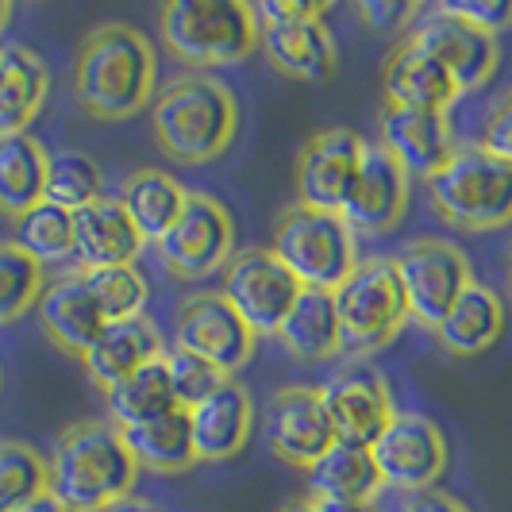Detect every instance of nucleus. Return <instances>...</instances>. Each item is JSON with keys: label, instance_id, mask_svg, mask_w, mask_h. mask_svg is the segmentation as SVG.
<instances>
[{"label": "nucleus", "instance_id": "9", "mask_svg": "<svg viewBox=\"0 0 512 512\" xmlns=\"http://www.w3.org/2000/svg\"><path fill=\"white\" fill-rule=\"evenodd\" d=\"M162 266L181 282H201L224 270L235 255V224L231 212L212 193H189L185 208L158 243Z\"/></svg>", "mask_w": 512, "mask_h": 512}, {"label": "nucleus", "instance_id": "22", "mask_svg": "<svg viewBox=\"0 0 512 512\" xmlns=\"http://www.w3.org/2000/svg\"><path fill=\"white\" fill-rule=\"evenodd\" d=\"M35 308H39V324H43V332L51 335L54 347L74 355V359H85V351L104 332L101 308H97L81 274H66V278L51 282L43 289Z\"/></svg>", "mask_w": 512, "mask_h": 512}, {"label": "nucleus", "instance_id": "19", "mask_svg": "<svg viewBox=\"0 0 512 512\" xmlns=\"http://www.w3.org/2000/svg\"><path fill=\"white\" fill-rule=\"evenodd\" d=\"M143 247L147 243L135 231L120 197H101L74 212V258L81 262V270L135 266Z\"/></svg>", "mask_w": 512, "mask_h": 512}, {"label": "nucleus", "instance_id": "34", "mask_svg": "<svg viewBox=\"0 0 512 512\" xmlns=\"http://www.w3.org/2000/svg\"><path fill=\"white\" fill-rule=\"evenodd\" d=\"M104 197L101 166L81 151H54L47 154V185H43V201L77 212V208L93 205Z\"/></svg>", "mask_w": 512, "mask_h": 512}, {"label": "nucleus", "instance_id": "33", "mask_svg": "<svg viewBox=\"0 0 512 512\" xmlns=\"http://www.w3.org/2000/svg\"><path fill=\"white\" fill-rule=\"evenodd\" d=\"M12 235H16L12 243L39 266L74 258V212L51 205V201H39L35 208H27L24 216H16Z\"/></svg>", "mask_w": 512, "mask_h": 512}, {"label": "nucleus", "instance_id": "48", "mask_svg": "<svg viewBox=\"0 0 512 512\" xmlns=\"http://www.w3.org/2000/svg\"><path fill=\"white\" fill-rule=\"evenodd\" d=\"M282 512H316V509H312L308 501H289V505H285Z\"/></svg>", "mask_w": 512, "mask_h": 512}, {"label": "nucleus", "instance_id": "16", "mask_svg": "<svg viewBox=\"0 0 512 512\" xmlns=\"http://www.w3.org/2000/svg\"><path fill=\"white\" fill-rule=\"evenodd\" d=\"M409 43H416L424 54H432L439 66L455 77L462 93L482 89L497 70V58H501V47H497L493 35L474 31V27H466L462 20L439 12V8L416 20Z\"/></svg>", "mask_w": 512, "mask_h": 512}, {"label": "nucleus", "instance_id": "17", "mask_svg": "<svg viewBox=\"0 0 512 512\" xmlns=\"http://www.w3.org/2000/svg\"><path fill=\"white\" fill-rule=\"evenodd\" d=\"M409 208V174L382 147H366L359 178L339 208L343 224L355 235H385L401 224Z\"/></svg>", "mask_w": 512, "mask_h": 512}, {"label": "nucleus", "instance_id": "40", "mask_svg": "<svg viewBox=\"0 0 512 512\" xmlns=\"http://www.w3.org/2000/svg\"><path fill=\"white\" fill-rule=\"evenodd\" d=\"M478 147L512 166V89L486 112V124H482V143H478Z\"/></svg>", "mask_w": 512, "mask_h": 512}, {"label": "nucleus", "instance_id": "43", "mask_svg": "<svg viewBox=\"0 0 512 512\" xmlns=\"http://www.w3.org/2000/svg\"><path fill=\"white\" fill-rule=\"evenodd\" d=\"M401 512H470L462 501H455L451 493H439V489H420V493H409Z\"/></svg>", "mask_w": 512, "mask_h": 512}, {"label": "nucleus", "instance_id": "10", "mask_svg": "<svg viewBox=\"0 0 512 512\" xmlns=\"http://www.w3.org/2000/svg\"><path fill=\"white\" fill-rule=\"evenodd\" d=\"M220 297L239 312V320L255 335H278L285 312L301 297V282L274 258L270 247H251L231 255V262L224 266Z\"/></svg>", "mask_w": 512, "mask_h": 512}, {"label": "nucleus", "instance_id": "4", "mask_svg": "<svg viewBox=\"0 0 512 512\" xmlns=\"http://www.w3.org/2000/svg\"><path fill=\"white\" fill-rule=\"evenodd\" d=\"M158 31L185 66H239L258 51L255 4L243 0H170Z\"/></svg>", "mask_w": 512, "mask_h": 512}, {"label": "nucleus", "instance_id": "18", "mask_svg": "<svg viewBox=\"0 0 512 512\" xmlns=\"http://www.w3.org/2000/svg\"><path fill=\"white\" fill-rule=\"evenodd\" d=\"M382 151L409 174V178L432 181L451 162L455 147V131L447 124L443 112H420V108H397L385 104L382 112Z\"/></svg>", "mask_w": 512, "mask_h": 512}, {"label": "nucleus", "instance_id": "39", "mask_svg": "<svg viewBox=\"0 0 512 512\" xmlns=\"http://www.w3.org/2000/svg\"><path fill=\"white\" fill-rule=\"evenodd\" d=\"M439 12L455 16L474 31H486L493 39H497V31L512 27V0H486V4L482 0H447V4H439Z\"/></svg>", "mask_w": 512, "mask_h": 512}, {"label": "nucleus", "instance_id": "23", "mask_svg": "<svg viewBox=\"0 0 512 512\" xmlns=\"http://www.w3.org/2000/svg\"><path fill=\"white\" fill-rule=\"evenodd\" d=\"M258 47L293 81H328L335 74V39L324 20L258 24Z\"/></svg>", "mask_w": 512, "mask_h": 512}, {"label": "nucleus", "instance_id": "46", "mask_svg": "<svg viewBox=\"0 0 512 512\" xmlns=\"http://www.w3.org/2000/svg\"><path fill=\"white\" fill-rule=\"evenodd\" d=\"M104 512H154L147 501H139V497H124V501H116V505H108Z\"/></svg>", "mask_w": 512, "mask_h": 512}, {"label": "nucleus", "instance_id": "15", "mask_svg": "<svg viewBox=\"0 0 512 512\" xmlns=\"http://www.w3.org/2000/svg\"><path fill=\"white\" fill-rule=\"evenodd\" d=\"M320 401H324L335 439L359 443V447H374V439L397 416L389 385L366 366H351L328 378V385H320Z\"/></svg>", "mask_w": 512, "mask_h": 512}, {"label": "nucleus", "instance_id": "28", "mask_svg": "<svg viewBox=\"0 0 512 512\" xmlns=\"http://www.w3.org/2000/svg\"><path fill=\"white\" fill-rule=\"evenodd\" d=\"M285 355L301 362H324L339 355V320H335V301L324 289H301V297L285 312L278 328Z\"/></svg>", "mask_w": 512, "mask_h": 512}, {"label": "nucleus", "instance_id": "13", "mask_svg": "<svg viewBox=\"0 0 512 512\" xmlns=\"http://www.w3.org/2000/svg\"><path fill=\"white\" fill-rule=\"evenodd\" d=\"M178 343L181 351H193L205 362H212L220 374L235 378L255 355L258 335L239 320V312L220 293H197L178 312Z\"/></svg>", "mask_w": 512, "mask_h": 512}, {"label": "nucleus", "instance_id": "47", "mask_svg": "<svg viewBox=\"0 0 512 512\" xmlns=\"http://www.w3.org/2000/svg\"><path fill=\"white\" fill-rule=\"evenodd\" d=\"M8 20H12V4H8V0H0V31L8 27Z\"/></svg>", "mask_w": 512, "mask_h": 512}, {"label": "nucleus", "instance_id": "11", "mask_svg": "<svg viewBox=\"0 0 512 512\" xmlns=\"http://www.w3.org/2000/svg\"><path fill=\"white\" fill-rule=\"evenodd\" d=\"M382 486L420 493L432 489L447 470V439L420 412H397L370 447Z\"/></svg>", "mask_w": 512, "mask_h": 512}, {"label": "nucleus", "instance_id": "27", "mask_svg": "<svg viewBox=\"0 0 512 512\" xmlns=\"http://www.w3.org/2000/svg\"><path fill=\"white\" fill-rule=\"evenodd\" d=\"M47 62L24 43H0V135L27 131L47 101Z\"/></svg>", "mask_w": 512, "mask_h": 512}, {"label": "nucleus", "instance_id": "44", "mask_svg": "<svg viewBox=\"0 0 512 512\" xmlns=\"http://www.w3.org/2000/svg\"><path fill=\"white\" fill-rule=\"evenodd\" d=\"M16 512H70V509H66V505H62V501L54 497L51 489H47V493H39V497H31L27 505H20V509H16Z\"/></svg>", "mask_w": 512, "mask_h": 512}, {"label": "nucleus", "instance_id": "24", "mask_svg": "<svg viewBox=\"0 0 512 512\" xmlns=\"http://www.w3.org/2000/svg\"><path fill=\"white\" fill-rule=\"evenodd\" d=\"M382 85L389 104H397V108H420V112H443V116L462 97L455 77L447 74L432 54H424L409 39L389 54V62H385L382 70Z\"/></svg>", "mask_w": 512, "mask_h": 512}, {"label": "nucleus", "instance_id": "35", "mask_svg": "<svg viewBox=\"0 0 512 512\" xmlns=\"http://www.w3.org/2000/svg\"><path fill=\"white\" fill-rule=\"evenodd\" d=\"M81 278L89 285L93 301L101 308L104 324H116V320H131V316H143L147 308V278L135 270V266H108V270H81Z\"/></svg>", "mask_w": 512, "mask_h": 512}, {"label": "nucleus", "instance_id": "2", "mask_svg": "<svg viewBox=\"0 0 512 512\" xmlns=\"http://www.w3.org/2000/svg\"><path fill=\"white\" fill-rule=\"evenodd\" d=\"M135 478L139 462L131 459L120 428L108 420L70 424L47 459V489L70 512H104L131 497Z\"/></svg>", "mask_w": 512, "mask_h": 512}, {"label": "nucleus", "instance_id": "29", "mask_svg": "<svg viewBox=\"0 0 512 512\" xmlns=\"http://www.w3.org/2000/svg\"><path fill=\"white\" fill-rule=\"evenodd\" d=\"M189 189L181 185L174 174L166 170H135L124 181V193H120V205L131 216L135 231L143 235V243H158L166 231L174 228V220L185 208Z\"/></svg>", "mask_w": 512, "mask_h": 512}, {"label": "nucleus", "instance_id": "42", "mask_svg": "<svg viewBox=\"0 0 512 512\" xmlns=\"http://www.w3.org/2000/svg\"><path fill=\"white\" fill-rule=\"evenodd\" d=\"M328 4H312V0H262L255 4L258 24H285V20H324Z\"/></svg>", "mask_w": 512, "mask_h": 512}, {"label": "nucleus", "instance_id": "36", "mask_svg": "<svg viewBox=\"0 0 512 512\" xmlns=\"http://www.w3.org/2000/svg\"><path fill=\"white\" fill-rule=\"evenodd\" d=\"M47 493V459L20 439H0V512H16Z\"/></svg>", "mask_w": 512, "mask_h": 512}, {"label": "nucleus", "instance_id": "45", "mask_svg": "<svg viewBox=\"0 0 512 512\" xmlns=\"http://www.w3.org/2000/svg\"><path fill=\"white\" fill-rule=\"evenodd\" d=\"M308 505L316 512H374V505H355V501H308Z\"/></svg>", "mask_w": 512, "mask_h": 512}, {"label": "nucleus", "instance_id": "25", "mask_svg": "<svg viewBox=\"0 0 512 512\" xmlns=\"http://www.w3.org/2000/svg\"><path fill=\"white\" fill-rule=\"evenodd\" d=\"M305 493L308 501H355V505H374L382 493V474L374 466L370 447L343 443L335 439L328 455L312 462L305 470Z\"/></svg>", "mask_w": 512, "mask_h": 512}, {"label": "nucleus", "instance_id": "41", "mask_svg": "<svg viewBox=\"0 0 512 512\" xmlns=\"http://www.w3.org/2000/svg\"><path fill=\"white\" fill-rule=\"evenodd\" d=\"M355 12H359L362 24L370 27V31H378V35L397 31V27H405L409 20L420 16V8H416V4H378V0H366V4L355 8Z\"/></svg>", "mask_w": 512, "mask_h": 512}, {"label": "nucleus", "instance_id": "20", "mask_svg": "<svg viewBox=\"0 0 512 512\" xmlns=\"http://www.w3.org/2000/svg\"><path fill=\"white\" fill-rule=\"evenodd\" d=\"M189 424H193V447H197V462H228L235 459L255 428V405L251 393L243 385L228 378L212 397L189 409Z\"/></svg>", "mask_w": 512, "mask_h": 512}, {"label": "nucleus", "instance_id": "3", "mask_svg": "<svg viewBox=\"0 0 512 512\" xmlns=\"http://www.w3.org/2000/svg\"><path fill=\"white\" fill-rule=\"evenodd\" d=\"M151 128L158 147L174 162L201 166L235 143L239 104L224 81L208 74H185L162 85L154 97Z\"/></svg>", "mask_w": 512, "mask_h": 512}, {"label": "nucleus", "instance_id": "6", "mask_svg": "<svg viewBox=\"0 0 512 512\" xmlns=\"http://www.w3.org/2000/svg\"><path fill=\"white\" fill-rule=\"evenodd\" d=\"M439 220L459 231H493L512 224V166L482 147H459L428 181Z\"/></svg>", "mask_w": 512, "mask_h": 512}, {"label": "nucleus", "instance_id": "21", "mask_svg": "<svg viewBox=\"0 0 512 512\" xmlns=\"http://www.w3.org/2000/svg\"><path fill=\"white\" fill-rule=\"evenodd\" d=\"M154 359H162V335H158L151 316L143 312V316H131V320L104 324V332L85 351L81 366H85L89 382L101 385L108 393L112 385H120L124 378H131L135 370H143Z\"/></svg>", "mask_w": 512, "mask_h": 512}, {"label": "nucleus", "instance_id": "38", "mask_svg": "<svg viewBox=\"0 0 512 512\" xmlns=\"http://www.w3.org/2000/svg\"><path fill=\"white\" fill-rule=\"evenodd\" d=\"M162 362H166V374H170V385H174V397H178L181 409H193L201 405L205 397H212L220 385L228 382V374H220L212 362H205L193 351H162Z\"/></svg>", "mask_w": 512, "mask_h": 512}, {"label": "nucleus", "instance_id": "26", "mask_svg": "<svg viewBox=\"0 0 512 512\" xmlns=\"http://www.w3.org/2000/svg\"><path fill=\"white\" fill-rule=\"evenodd\" d=\"M505 332V301L497 289L482 282H470L455 308L447 312V320L436 328L439 347L455 359H478Z\"/></svg>", "mask_w": 512, "mask_h": 512}, {"label": "nucleus", "instance_id": "8", "mask_svg": "<svg viewBox=\"0 0 512 512\" xmlns=\"http://www.w3.org/2000/svg\"><path fill=\"white\" fill-rule=\"evenodd\" d=\"M397 278L409 301V320H416L420 328L436 332L447 320V312L455 308L466 285L474 282L470 262L459 247H451L447 239H412L401 247V255L393 258Z\"/></svg>", "mask_w": 512, "mask_h": 512}, {"label": "nucleus", "instance_id": "31", "mask_svg": "<svg viewBox=\"0 0 512 512\" xmlns=\"http://www.w3.org/2000/svg\"><path fill=\"white\" fill-rule=\"evenodd\" d=\"M47 185V151L31 131L0 135V212L24 216L43 201Z\"/></svg>", "mask_w": 512, "mask_h": 512}, {"label": "nucleus", "instance_id": "37", "mask_svg": "<svg viewBox=\"0 0 512 512\" xmlns=\"http://www.w3.org/2000/svg\"><path fill=\"white\" fill-rule=\"evenodd\" d=\"M43 289H47L43 266L24 255L16 243L0 239V324H12L27 308L39 305Z\"/></svg>", "mask_w": 512, "mask_h": 512}, {"label": "nucleus", "instance_id": "30", "mask_svg": "<svg viewBox=\"0 0 512 512\" xmlns=\"http://www.w3.org/2000/svg\"><path fill=\"white\" fill-rule=\"evenodd\" d=\"M128 443L131 459L139 462V470H154V474H181L197 462V447H193V424H189V409H174L158 420L135 424L120 432Z\"/></svg>", "mask_w": 512, "mask_h": 512}, {"label": "nucleus", "instance_id": "32", "mask_svg": "<svg viewBox=\"0 0 512 512\" xmlns=\"http://www.w3.org/2000/svg\"><path fill=\"white\" fill-rule=\"evenodd\" d=\"M104 401H108V424H116L120 432L181 409L162 359L147 362V366L135 370L131 378H124L120 385H112V389L104 393Z\"/></svg>", "mask_w": 512, "mask_h": 512}, {"label": "nucleus", "instance_id": "1", "mask_svg": "<svg viewBox=\"0 0 512 512\" xmlns=\"http://www.w3.org/2000/svg\"><path fill=\"white\" fill-rule=\"evenodd\" d=\"M154 81L158 58L139 27L101 24L85 35L74 62V97L93 120H131L154 97Z\"/></svg>", "mask_w": 512, "mask_h": 512}, {"label": "nucleus", "instance_id": "7", "mask_svg": "<svg viewBox=\"0 0 512 512\" xmlns=\"http://www.w3.org/2000/svg\"><path fill=\"white\" fill-rule=\"evenodd\" d=\"M339 320V347L347 355H370L393 343L409 324V301L393 258H366L332 293Z\"/></svg>", "mask_w": 512, "mask_h": 512}, {"label": "nucleus", "instance_id": "5", "mask_svg": "<svg viewBox=\"0 0 512 512\" xmlns=\"http://www.w3.org/2000/svg\"><path fill=\"white\" fill-rule=\"evenodd\" d=\"M270 251L301 282V289H324V293H335L359 266L355 231L343 224V216L305 205H289L278 216Z\"/></svg>", "mask_w": 512, "mask_h": 512}, {"label": "nucleus", "instance_id": "14", "mask_svg": "<svg viewBox=\"0 0 512 512\" xmlns=\"http://www.w3.org/2000/svg\"><path fill=\"white\" fill-rule=\"evenodd\" d=\"M266 443L282 462L308 470L312 462L328 455L335 432L320 401V389L312 385H285L266 405Z\"/></svg>", "mask_w": 512, "mask_h": 512}, {"label": "nucleus", "instance_id": "49", "mask_svg": "<svg viewBox=\"0 0 512 512\" xmlns=\"http://www.w3.org/2000/svg\"><path fill=\"white\" fill-rule=\"evenodd\" d=\"M505 270H509V289H512V243H509V258H505Z\"/></svg>", "mask_w": 512, "mask_h": 512}, {"label": "nucleus", "instance_id": "12", "mask_svg": "<svg viewBox=\"0 0 512 512\" xmlns=\"http://www.w3.org/2000/svg\"><path fill=\"white\" fill-rule=\"evenodd\" d=\"M366 139L351 128L316 131L297 154V205L316 212H339L359 178Z\"/></svg>", "mask_w": 512, "mask_h": 512}]
</instances>
